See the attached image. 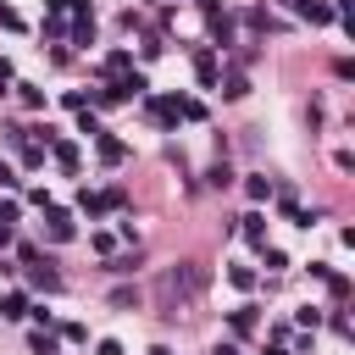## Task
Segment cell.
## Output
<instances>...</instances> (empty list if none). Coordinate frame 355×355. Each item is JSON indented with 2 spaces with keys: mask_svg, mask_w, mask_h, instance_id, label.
I'll use <instances>...</instances> for the list:
<instances>
[{
  "mask_svg": "<svg viewBox=\"0 0 355 355\" xmlns=\"http://www.w3.org/2000/svg\"><path fill=\"white\" fill-rule=\"evenodd\" d=\"M67 233H72V222H67L61 211H50V239H67Z\"/></svg>",
  "mask_w": 355,
  "mask_h": 355,
  "instance_id": "cell-3",
  "label": "cell"
},
{
  "mask_svg": "<svg viewBox=\"0 0 355 355\" xmlns=\"http://www.w3.org/2000/svg\"><path fill=\"white\" fill-rule=\"evenodd\" d=\"M216 355H239V349H233V344H216Z\"/></svg>",
  "mask_w": 355,
  "mask_h": 355,
  "instance_id": "cell-5",
  "label": "cell"
},
{
  "mask_svg": "<svg viewBox=\"0 0 355 355\" xmlns=\"http://www.w3.org/2000/svg\"><path fill=\"white\" fill-rule=\"evenodd\" d=\"M194 72H200V83H216V61H211V50L194 55Z\"/></svg>",
  "mask_w": 355,
  "mask_h": 355,
  "instance_id": "cell-2",
  "label": "cell"
},
{
  "mask_svg": "<svg viewBox=\"0 0 355 355\" xmlns=\"http://www.w3.org/2000/svg\"><path fill=\"white\" fill-rule=\"evenodd\" d=\"M0 22H6V28H22V17H17L11 6H0Z\"/></svg>",
  "mask_w": 355,
  "mask_h": 355,
  "instance_id": "cell-4",
  "label": "cell"
},
{
  "mask_svg": "<svg viewBox=\"0 0 355 355\" xmlns=\"http://www.w3.org/2000/svg\"><path fill=\"white\" fill-rule=\"evenodd\" d=\"M189 294H200V272H194V266H178V272L161 277V300H166V305H178V300H189Z\"/></svg>",
  "mask_w": 355,
  "mask_h": 355,
  "instance_id": "cell-1",
  "label": "cell"
}]
</instances>
